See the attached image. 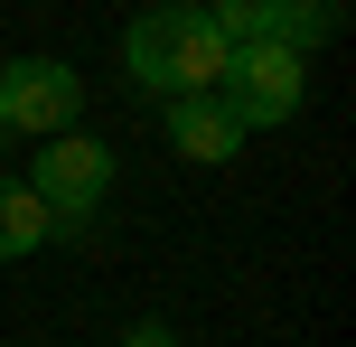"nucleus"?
I'll return each instance as SVG.
<instances>
[{
  "label": "nucleus",
  "mask_w": 356,
  "mask_h": 347,
  "mask_svg": "<svg viewBox=\"0 0 356 347\" xmlns=\"http://www.w3.org/2000/svg\"><path fill=\"white\" fill-rule=\"evenodd\" d=\"M225 38L207 29V10H141L122 29V75L131 94H150V104H178V94H216L225 85Z\"/></svg>",
  "instance_id": "nucleus-1"
},
{
  "label": "nucleus",
  "mask_w": 356,
  "mask_h": 347,
  "mask_svg": "<svg viewBox=\"0 0 356 347\" xmlns=\"http://www.w3.org/2000/svg\"><path fill=\"white\" fill-rule=\"evenodd\" d=\"M113 179H122L113 141H94V131L75 122V131H56V141L38 150V169H29V197L47 207L56 225H94V216H104V197H113Z\"/></svg>",
  "instance_id": "nucleus-2"
},
{
  "label": "nucleus",
  "mask_w": 356,
  "mask_h": 347,
  "mask_svg": "<svg viewBox=\"0 0 356 347\" xmlns=\"http://www.w3.org/2000/svg\"><path fill=\"white\" fill-rule=\"evenodd\" d=\"M216 104L234 113L244 131H282V122H300L309 113V56H291V47H234L225 56V85H216Z\"/></svg>",
  "instance_id": "nucleus-3"
},
{
  "label": "nucleus",
  "mask_w": 356,
  "mask_h": 347,
  "mask_svg": "<svg viewBox=\"0 0 356 347\" xmlns=\"http://www.w3.org/2000/svg\"><path fill=\"white\" fill-rule=\"evenodd\" d=\"M75 113H85V75L66 56H10L0 66V131L56 141V131H75Z\"/></svg>",
  "instance_id": "nucleus-4"
},
{
  "label": "nucleus",
  "mask_w": 356,
  "mask_h": 347,
  "mask_svg": "<svg viewBox=\"0 0 356 347\" xmlns=\"http://www.w3.org/2000/svg\"><path fill=\"white\" fill-rule=\"evenodd\" d=\"M160 131H169V150H178V160H197V169H225L234 150L253 141V131L234 122L216 94H178V104H160Z\"/></svg>",
  "instance_id": "nucleus-5"
},
{
  "label": "nucleus",
  "mask_w": 356,
  "mask_h": 347,
  "mask_svg": "<svg viewBox=\"0 0 356 347\" xmlns=\"http://www.w3.org/2000/svg\"><path fill=\"white\" fill-rule=\"evenodd\" d=\"M47 235H56V216L29 197V179H0V263H29V254H47Z\"/></svg>",
  "instance_id": "nucleus-6"
},
{
  "label": "nucleus",
  "mask_w": 356,
  "mask_h": 347,
  "mask_svg": "<svg viewBox=\"0 0 356 347\" xmlns=\"http://www.w3.org/2000/svg\"><path fill=\"white\" fill-rule=\"evenodd\" d=\"M338 19H347V0H282V10H272V47L319 56L328 38H338Z\"/></svg>",
  "instance_id": "nucleus-7"
},
{
  "label": "nucleus",
  "mask_w": 356,
  "mask_h": 347,
  "mask_svg": "<svg viewBox=\"0 0 356 347\" xmlns=\"http://www.w3.org/2000/svg\"><path fill=\"white\" fill-rule=\"evenodd\" d=\"M122 347H178V329L169 319H141V329H122Z\"/></svg>",
  "instance_id": "nucleus-8"
},
{
  "label": "nucleus",
  "mask_w": 356,
  "mask_h": 347,
  "mask_svg": "<svg viewBox=\"0 0 356 347\" xmlns=\"http://www.w3.org/2000/svg\"><path fill=\"white\" fill-rule=\"evenodd\" d=\"M150 10H207V0H150Z\"/></svg>",
  "instance_id": "nucleus-9"
},
{
  "label": "nucleus",
  "mask_w": 356,
  "mask_h": 347,
  "mask_svg": "<svg viewBox=\"0 0 356 347\" xmlns=\"http://www.w3.org/2000/svg\"><path fill=\"white\" fill-rule=\"evenodd\" d=\"M0 150H10V131H0Z\"/></svg>",
  "instance_id": "nucleus-10"
}]
</instances>
